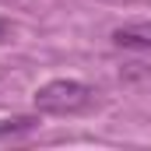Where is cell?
<instances>
[{
    "label": "cell",
    "mask_w": 151,
    "mask_h": 151,
    "mask_svg": "<svg viewBox=\"0 0 151 151\" xmlns=\"http://www.w3.org/2000/svg\"><path fill=\"white\" fill-rule=\"evenodd\" d=\"M39 113H49V116H74L84 113L91 102H95V88L77 81V77H53L46 84H39L35 95H32Z\"/></svg>",
    "instance_id": "6da1fadb"
},
{
    "label": "cell",
    "mask_w": 151,
    "mask_h": 151,
    "mask_svg": "<svg viewBox=\"0 0 151 151\" xmlns=\"http://www.w3.org/2000/svg\"><path fill=\"white\" fill-rule=\"evenodd\" d=\"M113 46L119 49H137V53H151V21H130L113 28Z\"/></svg>",
    "instance_id": "7a4b0ae2"
},
{
    "label": "cell",
    "mask_w": 151,
    "mask_h": 151,
    "mask_svg": "<svg viewBox=\"0 0 151 151\" xmlns=\"http://www.w3.org/2000/svg\"><path fill=\"white\" fill-rule=\"evenodd\" d=\"M35 123H39L35 116H11V119H0V141L18 137V134H28Z\"/></svg>",
    "instance_id": "3957f363"
},
{
    "label": "cell",
    "mask_w": 151,
    "mask_h": 151,
    "mask_svg": "<svg viewBox=\"0 0 151 151\" xmlns=\"http://www.w3.org/2000/svg\"><path fill=\"white\" fill-rule=\"evenodd\" d=\"M7 32H11V25H7V21H4V18H0V42H4V39H7Z\"/></svg>",
    "instance_id": "277c9868"
}]
</instances>
